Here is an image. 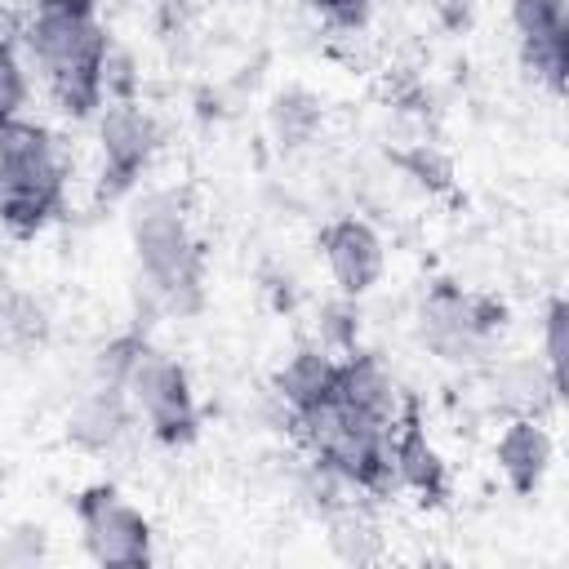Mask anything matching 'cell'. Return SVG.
Here are the masks:
<instances>
[{
  "label": "cell",
  "instance_id": "7c38bea8",
  "mask_svg": "<svg viewBox=\"0 0 569 569\" xmlns=\"http://www.w3.org/2000/svg\"><path fill=\"white\" fill-rule=\"evenodd\" d=\"M124 422H129V396H124V387L98 378L80 396V405L71 413V436L84 449H107V445H116V436L124 431Z\"/></svg>",
  "mask_w": 569,
  "mask_h": 569
},
{
  "label": "cell",
  "instance_id": "2e32d148",
  "mask_svg": "<svg viewBox=\"0 0 569 569\" xmlns=\"http://www.w3.org/2000/svg\"><path fill=\"white\" fill-rule=\"evenodd\" d=\"M329 547H333L342 560H356V565H360V560H373V556H378V533H373L360 516H351V511H347V516H338V520H333Z\"/></svg>",
  "mask_w": 569,
  "mask_h": 569
},
{
  "label": "cell",
  "instance_id": "8fae6325",
  "mask_svg": "<svg viewBox=\"0 0 569 569\" xmlns=\"http://www.w3.org/2000/svg\"><path fill=\"white\" fill-rule=\"evenodd\" d=\"M333 396H338L342 405L369 413V418H382V422H396V418L405 413L391 373H387L373 356H347V360H338Z\"/></svg>",
  "mask_w": 569,
  "mask_h": 569
},
{
  "label": "cell",
  "instance_id": "30bf717a",
  "mask_svg": "<svg viewBox=\"0 0 569 569\" xmlns=\"http://www.w3.org/2000/svg\"><path fill=\"white\" fill-rule=\"evenodd\" d=\"M493 458H498V471L507 476V485L516 493H533L551 467V436L547 427L538 422V413H516L498 445H493Z\"/></svg>",
  "mask_w": 569,
  "mask_h": 569
},
{
  "label": "cell",
  "instance_id": "ac0fdd59",
  "mask_svg": "<svg viewBox=\"0 0 569 569\" xmlns=\"http://www.w3.org/2000/svg\"><path fill=\"white\" fill-rule=\"evenodd\" d=\"M369 4H373V0H311V9H320L329 22H342V27H356V22H365Z\"/></svg>",
  "mask_w": 569,
  "mask_h": 569
},
{
  "label": "cell",
  "instance_id": "3957f363",
  "mask_svg": "<svg viewBox=\"0 0 569 569\" xmlns=\"http://www.w3.org/2000/svg\"><path fill=\"white\" fill-rule=\"evenodd\" d=\"M133 249L147 284L173 311L196 307L200 298V249L187 231L182 204L173 196H147L133 213Z\"/></svg>",
  "mask_w": 569,
  "mask_h": 569
},
{
  "label": "cell",
  "instance_id": "ffe728a7",
  "mask_svg": "<svg viewBox=\"0 0 569 569\" xmlns=\"http://www.w3.org/2000/svg\"><path fill=\"white\" fill-rule=\"evenodd\" d=\"M98 0H36V13H93Z\"/></svg>",
  "mask_w": 569,
  "mask_h": 569
},
{
  "label": "cell",
  "instance_id": "9c48e42d",
  "mask_svg": "<svg viewBox=\"0 0 569 569\" xmlns=\"http://www.w3.org/2000/svg\"><path fill=\"white\" fill-rule=\"evenodd\" d=\"M391 476H396L405 489L422 493L427 502H440V498H445V458H440V449L427 440V431H422L413 405H405V413H400L396 427H391Z\"/></svg>",
  "mask_w": 569,
  "mask_h": 569
},
{
  "label": "cell",
  "instance_id": "6da1fadb",
  "mask_svg": "<svg viewBox=\"0 0 569 569\" xmlns=\"http://www.w3.org/2000/svg\"><path fill=\"white\" fill-rule=\"evenodd\" d=\"M62 156L44 124L0 120V222L13 236H36L62 209Z\"/></svg>",
  "mask_w": 569,
  "mask_h": 569
},
{
  "label": "cell",
  "instance_id": "e0dca14e",
  "mask_svg": "<svg viewBox=\"0 0 569 569\" xmlns=\"http://www.w3.org/2000/svg\"><path fill=\"white\" fill-rule=\"evenodd\" d=\"M22 102H27V67L18 49L0 44V120L22 116Z\"/></svg>",
  "mask_w": 569,
  "mask_h": 569
},
{
  "label": "cell",
  "instance_id": "5bb4252c",
  "mask_svg": "<svg viewBox=\"0 0 569 569\" xmlns=\"http://www.w3.org/2000/svg\"><path fill=\"white\" fill-rule=\"evenodd\" d=\"M271 124H276L280 147H302L320 124V107L307 93H280L271 107Z\"/></svg>",
  "mask_w": 569,
  "mask_h": 569
},
{
  "label": "cell",
  "instance_id": "7a4b0ae2",
  "mask_svg": "<svg viewBox=\"0 0 569 569\" xmlns=\"http://www.w3.org/2000/svg\"><path fill=\"white\" fill-rule=\"evenodd\" d=\"M22 40L67 116H89L102 107V62L111 40L93 13H36Z\"/></svg>",
  "mask_w": 569,
  "mask_h": 569
},
{
  "label": "cell",
  "instance_id": "5b68a950",
  "mask_svg": "<svg viewBox=\"0 0 569 569\" xmlns=\"http://www.w3.org/2000/svg\"><path fill=\"white\" fill-rule=\"evenodd\" d=\"M76 520H80L84 551L98 565H111V569L151 565V520L116 485H89L76 498Z\"/></svg>",
  "mask_w": 569,
  "mask_h": 569
},
{
  "label": "cell",
  "instance_id": "8992f818",
  "mask_svg": "<svg viewBox=\"0 0 569 569\" xmlns=\"http://www.w3.org/2000/svg\"><path fill=\"white\" fill-rule=\"evenodd\" d=\"M98 142H102V196H124L142 169L151 164L156 151V120L133 102V98H116L102 102V120H98Z\"/></svg>",
  "mask_w": 569,
  "mask_h": 569
},
{
  "label": "cell",
  "instance_id": "ba28073f",
  "mask_svg": "<svg viewBox=\"0 0 569 569\" xmlns=\"http://www.w3.org/2000/svg\"><path fill=\"white\" fill-rule=\"evenodd\" d=\"M320 253H325V267H329L333 284L347 298L369 293L378 284V276H382V262H387L382 236L365 218H338V222H329L320 231Z\"/></svg>",
  "mask_w": 569,
  "mask_h": 569
},
{
  "label": "cell",
  "instance_id": "d6986e66",
  "mask_svg": "<svg viewBox=\"0 0 569 569\" xmlns=\"http://www.w3.org/2000/svg\"><path fill=\"white\" fill-rule=\"evenodd\" d=\"M22 36H27V22H22V13H18L9 0H0V44L18 49V44H22Z\"/></svg>",
  "mask_w": 569,
  "mask_h": 569
},
{
  "label": "cell",
  "instance_id": "9a60e30c",
  "mask_svg": "<svg viewBox=\"0 0 569 569\" xmlns=\"http://www.w3.org/2000/svg\"><path fill=\"white\" fill-rule=\"evenodd\" d=\"M542 356H547V378L556 391H565V356H569V302L551 298L542 316Z\"/></svg>",
  "mask_w": 569,
  "mask_h": 569
},
{
  "label": "cell",
  "instance_id": "4fadbf2b",
  "mask_svg": "<svg viewBox=\"0 0 569 569\" xmlns=\"http://www.w3.org/2000/svg\"><path fill=\"white\" fill-rule=\"evenodd\" d=\"M333 373H338V360L320 347H307L298 356L284 360V369L276 373V396L289 405V413H307L311 405H320L329 391H333Z\"/></svg>",
  "mask_w": 569,
  "mask_h": 569
},
{
  "label": "cell",
  "instance_id": "52a82bcc",
  "mask_svg": "<svg viewBox=\"0 0 569 569\" xmlns=\"http://www.w3.org/2000/svg\"><path fill=\"white\" fill-rule=\"evenodd\" d=\"M511 27L520 36L525 67L551 93L565 89L569 71V13L565 0H511Z\"/></svg>",
  "mask_w": 569,
  "mask_h": 569
},
{
  "label": "cell",
  "instance_id": "277c9868",
  "mask_svg": "<svg viewBox=\"0 0 569 569\" xmlns=\"http://www.w3.org/2000/svg\"><path fill=\"white\" fill-rule=\"evenodd\" d=\"M124 396L160 445H187L196 436V396L173 356L142 342L124 369Z\"/></svg>",
  "mask_w": 569,
  "mask_h": 569
}]
</instances>
